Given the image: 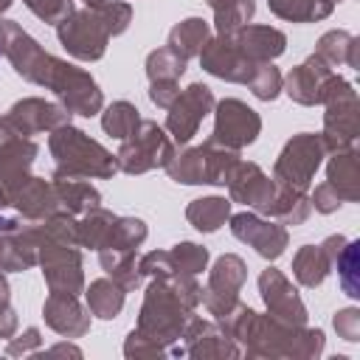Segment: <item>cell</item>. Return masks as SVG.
Instances as JSON below:
<instances>
[{
	"instance_id": "39",
	"label": "cell",
	"mask_w": 360,
	"mask_h": 360,
	"mask_svg": "<svg viewBox=\"0 0 360 360\" xmlns=\"http://www.w3.org/2000/svg\"><path fill=\"white\" fill-rule=\"evenodd\" d=\"M186 59L180 53H174L172 48H155L149 56H146V79L149 82H163V79H172V82H180V76L186 73Z\"/></svg>"
},
{
	"instance_id": "2",
	"label": "cell",
	"mask_w": 360,
	"mask_h": 360,
	"mask_svg": "<svg viewBox=\"0 0 360 360\" xmlns=\"http://www.w3.org/2000/svg\"><path fill=\"white\" fill-rule=\"evenodd\" d=\"M200 292L202 287L197 284V276L174 273L166 278H152L143 290V304L138 309L135 329L149 340L160 343L169 357H183L180 338L188 318L200 307Z\"/></svg>"
},
{
	"instance_id": "47",
	"label": "cell",
	"mask_w": 360,
	"mask_h": 360,
	"mask_svg": "<svg viewBox=\"0 0 360 360\" xmlns=\"http://www.w3.org/2000/svg\"><path fill=\"white\" fill-rule=\"evenodd\" d=\"M20 321H17V309L11 307V287L6 273H0V338L8 340L17 332Z\"/></svg>"
},
{
	"instance_id": "31",
	"label": "cell",
	"mask_w": 360,
	"mask_h": 360,
	"mask_svg": "<svg viewBox=\"0 0 360 360\" xmlns=\"http://www.w3.org/2000/svg\"><path fill=\"white\" fill-rule=\"evenodd\" d=\"M332 273V262L323 253L321 245H301L292 256V276L301 287H321L326 281V276Z\"/></svg>"
},
{
	"instance_id": "22",
	"label": "cell",
	"mask_w": 360,
	"mask_h": 360,
	"mask_svg": "<svg viewBox=\"0 0 360 360\" xmlns=\"http://www.w3.org/2000/svg\"><path fill=\"white\" fill-rule=\"evenodd\" d=\"M335 76V70L318 56V53H312V56H307L301 65H295L287 76H284V82H281V90L295 101V104H301V107H315L318 101H321V90L326 87V82Z\"/></svg>"
},
{
	"instance_id": "1",
	"label": "cell",
	"mask_w": 360,
	"mask_h": 360,
	"mask_svg": "<svg viewBox=\"0 0 360 360\" xmlns=\"http://www.w3.org/2000/svg\"><path fill=\"white\" fill-rule=\"evenodd\" d=\"M217 326L239 343L242 354L253 360H315L321 357L326 346L323 329L312 326H292L284 321H276L267 312H256L248 304L236 301V307L219 318H214Z\"/></svg>"
},
{
	"instance_id": "17",
	"label": "cell",
	"mask_w": 360,
	"mask_h": 360,
	"mask_svg": "<svg viewBox=\"0 0 360 360\" xmlns=\"http://www.w3.org/2000/svg\"><path fill=\"white\" fill-rule=\"evenodd\" d=\"M259 295L264 301L267 315H273L276 321H284L292 326H304L309 321V312H307L298 290L278 267H264L259 273Z\"/></svg>"
},
{
	"instance_id": "53",
	"label": "cell",
	"mask_w": 360,
	"mask_h": 360,
	"mask_svg": "<svg viewBox=\"0 0 360 360\" xmlns=\"http://www.w3.org/2000/svg\"><path fill=\"white\" fill-rule=\"evenodd\" d=\"M0 273H6V242H3V233H0Z\"/></svg>"
},
{
	"instance_id": "16",
	"label": "cell",
	"mask_w": 360,
	"mask_h": 360,
	"mask_svg": "<svg viewBox=\"0 0 360 360\" xmlns=\"http://www.w3.org/2000/svg\"><path fill=\"white\" fill-rule=\"evenodd\" d=\"M228 228H231V233L239 239V242H245V245H250L262 259H267V262H276L284 250H287V245H290V231H287V225H281V222H276V219H267V217H262V214H256V211H239V214H231L228 217Z\"/></svg>"
},
{
	"instance_id": "44",
	"label": "cell",
	"mask_w": 360,
	"mask_h": 360,
	"mask_svg": "<svg viewBox=\"0 0 360 360\" xmlns=\"http://www.w3.org/2000/svg\"><path fill=\"white\" fill-rule=\"evenodd\" d=\"M25 3V8L37 17V20H42V22H48V25H59L76 6H73V0H22Z\"/></svg>"
},
{
	"instance_id": "19",
	"label": "cell",
	"mask_w": 360,
	"mask_h": 360,
	"mask_svg": "<svg viewBox=\"0 0 360 360\" xmlns=\"http://www.w3.org/2000/svg\"><path fill=\"white\" fill-rule=\"evenodd\" d=\"M180 352H183V357H197V360H205V357L236 360L242 354L239 343L231 340L217 326V321H205L200 315L188 318V323L183 329V338H180Z\"/></svg>"
},
{
	"instance_id": "54",
	"label": "cell",
	"mask_w": 360,
	"mask_h": 360,
	"mask_svg": "<svg viewBox=\"0 0 360 360\" xmlns=\"http://www.w3.org/2000/svg\"><path fill=\"white\" fill-rule=\"evenodd\" d=\"M11 3H14V0H0V17H3V14L11 8Z\"/></svg>"
},
{
	"instance_id": "6",
	"label": "cell",
	"mask_w": 360,
	"mask_h": 360,
	"mask_svg": "<svg viewBox=\"0 0 360 360\" xmlns=\"http://www.w3.org/2000/svg\"><path fill=\"white\" fill-rule=\"evenodd\" d=\"M37 233V264L42 267V278L48 292H84V264H82V248L48 236L39 222H34Z\"/></svg>"
},
{
	"instance_id": "11",
	"label": "cell",
	"mask_w": 360,
	"mask_h": 360,
	"mask_svg": "<svg viewBox=\"0 0 360 360\" xmlns=\"http://www.w3.org/2000/svg\"><path fill=\"white\" fill-rule=\"evenodd\" d=\"M39 155V143L28 135H20L0 118V194L8 208L14 194L31 180V166Z\"/></svg>"
},
{
	"instance_id": "24",
	"label": "cell",
	"mask_w": 360,
	"mask_h": 360,
	"mask_svg": "<svg viewBox=\"0 0 360 360\" xmlns=\"http://www.w3.org/2000/svg\"><path fill=\"white\" fill-rule=\"evenodd\" d=\"M233 45L250 62H273L287 51V34L273 25H242L231 34Z\"/></svg>"
},
{
	"instance_id": "42",
	"label": "cell",
	"mask_w": 360,
	"mask_h": 360,
	"mask_svg": "<svg viewBox=\"0 0 360 360\" xmlns=\"http://www.w3.org/2000/svg\"><path fill=\"white\" fill-rule=\"evenodd\" d=\"M281 82H284V76L273 62H259L248 79V90L259 101H276L281 93Z\"/></svg>"
},
{
	"instance_id": "33",
	"label": "cell",
	"mask_w": 360,
	"mask_h": 360,
	"mask_svg": "<svg viewBox=\"0 0 360 360\" xmlns=\"http://www.w3.org/2000/svg\"><path fill=\"white\" fill-rule=\"evenodd\" d=\"M98 262H101V270L115 281L121 284L127 292L138 290L143 276L138 270V259H135V250H121V248H104L98 250Z\"/></svg>"
},
{
	"instance_id": "26",
	"label": "cell",
	"mask_w": 360,
	"mask_h": 360,
	"mask_svg": "<svg viewBox=\"0 0 360 360\" xmlns=\"http://www.w3.org/2000/svg\"><path fill=\"white\" fill-rule=\"evenodd\" d=\"M326 183L343 197V202H357L360 200V155L357 146L332 152L326 163Z\"/></svg>"
},
{
	"instance_id": "41",
	"label": "cell",
	"mask_w": 360,
	"mask_h": 360,
	"mask_svg": "<svg viewBox=\"0 0 360 360\" xmlns=\"http://www.w3.org/2000/svg\"><path fill=\"white\" fill-rule=\"evenodd\" d=\"M90 8L101 20V25L110 34V39L121 37L132 22V6L124 3V0H98V3H90Z\"/></svg>"
},
{
	"instance_id": "20",
	"label": "cell",
	"mask_w": 360,
	"mask_h": 360,
	"mask_svg": "<svg viewBox=\"0 0 360 360\" xmlns=\"http://www.w3.org/2000/svg\"><path fill=\"white\" fill-rule=\"evenodd\" d=\"M197 59H200V65H202L205 73H211V76H217L222 82H231V84H248L253 68L259 65V62L245 59L242 51L233 45V39L231 37H222V34L211 37L202 45V51H200Z\"/></svg>"
},
{
	"instance_id": "38",
	"label": "cell",
	"mask_w": 360,
	"mask_h": 360,
	"mask_svg": "<svg viewBox=\"0 0 360 360\" xmlns=\"http://www.w3.org/2000/svg\"><path fill=\"white\" fill-rule=\"evenodd\" d=\"M332 270H338L340 290L349 298H360V239H346L332 262Z\"/></svg>"
},
{
	"instance_id": "46",
	"label": "cell",
	"mask_w": 360,
	"mask_h": 360,
	"mask_svg": "<svg viewBox=\"0 0 360 360\" xmlns=\"http://www.w3.org/2000/svg\"><path fill=\"white\" fill-rule=\"evenodd\" d=\"M124 357H169V352L160 346V343H155V340H149L146 335H141L138 329H132L127 338H124Z\"/></svg>"
},
{
	"instance_id": "28",
	"label": "cell",
	"mask_w": 360,
	"mask_h": 360,
	"mask_svg": "<svg viewBox=\"0 0 360 360\" xmlns=\"http://www.w3.org/2000/svg\"><path fill=\"white\" fill-rule=\"evenodd\" d=\"M84 301H87L90 315H96L101 321H112L124 309L127 290L121 284H115L110 276L107 278H96V281H90V287H84Z\"/></svg>"
},
{
	"instance_id": "10",
	"label": "cell",
	"mask_w": 360,
	"mask_h": 360,
	"mask_svg": "<svg viewBox=\"0 0 360 360\" xmlns=\"http://www.w3.org/2000/svg\"><path fill=\"white\" fill-rule=\"evenodd\" d=\"M48 90L59 98V104L70 115H98L104 110V93L98 82L90 76V70L76 68L68 59H59L53 68V76L48 82Z\"/></svg>"
},
{
	"instance_id": "7",
	"label": "cell",
	"mask_w": 360,
	"mask_h": 360,
	"mask_svg": "<svg viewBox=\"0 0 360 360\" xmlns=\"http://www.w3.org/2000/svg\"><path fill=\"white\" fill-rule=\"evenodd\" d=\"M0 53L11 62L17 76L48 90V82L53 76L59 56L48 53L20 22L6 20V17H0Z\"/></svg>"
},
{
	"instance_id": "13",
	"label": "cell",
	"mask_w": 360,
	"mask_h": 360,
	"mask_svg": "<svg viewBox=\"0 0 360 360\" xmlns=\"http://www.w3.org/2000/svg\"><path fill=\"white\" fill-rule=\"evenodd\" d=\"M56 39L68 51V56H73L79 62H98L107 53L110 34L104 31V25L93 14V8L84 6V8H73L56 25Z\"/></svg>"
},
{
	"instance_id": "30",
	"label": "cell",
	"mask_w": 360,
	"mask_h": 360,
	"mask_svg": "<svg viewBox=\"0 0 360 360\" xmlns=\"http://www.w3.org/2000/svg\"><path fill=\"white\" fill-rule=\"evenodd\" d=\"M231 217V200L211 194V197H197L186 205V219L191 228H197L200 233H214L219 231Z\"/></svg>"
},
{
	"instance_id": "52",
	"label": "cell",
	"mask_w": 360,
	"mask_h": 360,
	"mask_svg": "<svg viewBox=\"0 0 360 360\" xmlns=\"http://www.w3.org/2000/svg\"><path fill=\"white\" fill-rule=\"evenodd\" d=\"M34 357L37 360H45V357H82V349L79 346H73V343H56V346H51V349H45V352H34Z\"/></svg>"
},
{
	"instance_id": "48",
	"label": "cell",
	"mask_w": 360,
	"mask_h": 360,
	"mask_svg": "<svg viewBox=\"0 0 360 360\" xmlns=\"http://www.w3.org/2000/svg\"><path fill=\"white\" fill-rule=\"evenodd\" d=\"M332 326L338 332V338H343L346 343H357L360 340V309L357 307H343L332 315Z\"/></svg>"
},
{
	"instance_id": "34",
	"label": "cell",
	"mask_w": 360,
	"mask_h": 360,
	"mask_svg": "<svg viewBox=\"0 0 360 360\" xmlns=\"http://www.w3.org/2000/svg\"><path fill=\"white\" fill-rule=\"evenodd\" d=\"M115 217L118 214H112L110 208H104V205H96V208H90L87 214H82L79 217V245L82 248H90V250H101V248H107V242H110V233H112V225H115Z\"/></svg>"
},
{
	"instance_id": "18",
	"label": "cell",
	"mask_w": 360,
	"mask_h": 360,
	"mask_svg": "<svg viewBox=\"0 0 360 360\" xmlns=\"http://www.w3.org/2000/svg\"><path fill=\"white\" fill-rule=\"evenodd\" d=\"M11 129H17L20 135H42V132H51L62 124H73V115L56 104V101H45L39 96H28V98H20L8 107L6 115H0Z\"/></svg>"
},
{
	"instance_id": "35",
	"label": "cell",
	"mask_w": 360,
	"mask_h": 360,
	"mask_svg": "<svg viewBox=\"0 0 360 360\" xmlns=\"http://www.w3.org/2000/svg\"><path fill=\"white\" fill-rule=\"evenodd\" d=\"M267 8L284 22H321L335 11L332 0H267Z\"/></svg>"
},
{
	"instance_id": "56",
	"label": "cell",
	"mask_w": 360,
	"mask_h": 360,
	"mask_svg": "<svg viewBox=\"0 0 360 360\" xmlns=\"http://www.w3.org/2000/svg\"><path fill=\"white\" fill-rule=\"evenodd\" d=\"M332 3H343V0H332Z\"/></svg>"
},
{
	"instance_id": "29",
	"label": "cell",
	"mask_w": 360,
	"mask_h": 360,
	"mask_svg": "<svg viewBox=\"0 0 360 360\" xmlns=\"http://www.w3.org/2000/svg\"><path fill=\"white\" fill-rule=\"evenodd\" d=\"M211 25L202 20V17H186L180 20L172 31H169V39H166V48H172L174 53H180L186 62L200 56L202 45L211 39Z\"/></svg>"
},
{
	"instance_id": "15",
	"label": "cell",
	"mask_w": 360,
	"mask_h": 360,
	"mask_svg": "<svg viewBox=\"0 0 360 360\" xmlns=\"http://www.w3.org/2000/svg\"><path fill=\"white\" fill-rule=\"evenodd\" d=\"M214 104H217L214 90H211L208 84H202V82H194V84L183 87L180 96H177V98L172 101V107L166 110L169 115H166V127H163V129L172 135V141H174L177 146H186V143L197 135L202 118H205L208 112H214Z\"/></svg>"
},
{
	"instance_id": "55",
	"label": "cell",
	"mask_w": 360,
	"mask_h": 360,
	"mask_svg": "<svg viewBox=\"0 0 360 360\" xmlns=\"http://www.w3.org/2000/svg\"><path fill=\"white\" fill-rule=\"evenodd\" d=\"M84 3H87V6H90V3H98V0H84Z\"/></svg>"
},
{
	"instance_id": "27",
	"label": "cell",
	"mask_w": 360,
	"mask_h": 360,
	"mask_svg": "<svg viewBox=\"0 0 360 360\" xmlns=\"http://www.w3.org/2000/svg\"><path fill=\"white\" fill-rule=\"evenodd\" d=\"M315 53L329 68H338V65H349L354 70L360 68V39L343 28H332V31L321 34L315 42Z\"/></svg>"
},
{
	"instance_id": "32",
	"label": "cell",
	"mask_w": 360,
	"mask_h": 360,
	"mask_svg": "<svg viewBox=\"0 0 360 360\" xmlns=\"http://www.w3.org/2000/svg\"><path fill=\"white\" fill-rule=\"evenodd\" d=\"M51 183H53L59 208L68 211V214H73V217H82L90 208L101 205L98 188L93 183H87V180H51Z\"/></svg>"
},
{
	"instance_id": "43",
	"label": "cell",
	"mask_w": 360,
	"mask_h": 360,
	"mask_svg": "<svg viewBox=\"0 0 360 360\" xmlns=\"http://www.w3.org/2000/svg\"><path fill=\"white\" fill-rule=\"evenodd\" d=\"M169 256L174 262V270L177 273H186V276L202 273L208 267V259H211L208 248L205 245H197V242H177V245H172Z\"/></svg>"
},
{
	"instance_id": "12",
	"label": "cell",
	"mask_w": 360,
	"mask_h": 360,
	"mask_svg": "<svg viewBox=\"0 0 360 360\" xmlns=\"http://www.w3.org/2000/svg\"><path fill=\"white\" fill-rule=\"evenodd\" d=\"M262 132V115L248 107L242 98H222L214 104V129L208 135V143L242 152L250 146Z\"/></svg>"
},
{
	"instance_id": "37",
	"label": "cell",
	"mask_w": 360,
	"mask_h": 360,
	"mask_svg": "<svg viewBox=\"0 0 360 360\" xmlns=\"http://www.w3.org/2000/svg\"><path fill=\"white\" fill-rule=\"evenodd\" d=\"M141 121L143 118H141V112L132 101H112L101 110V129L110 138H118V141L129 138L141 127Z\"/></svg>"
},
{
	"instance_id": "51",
	"label": "cell",
	"mask_w": 360,
	"mask_h": 360,
	"mask_svg": "<svg viewBox=\"0 0 360 360\" xmlns=\"http://www.w3.org/2000/svg\"><path fill=\"white\" fill-rule=\"evenodd\" d=\"M177 96H180V84H177V82H172V79L149 82V101H152L158 110H169Z\"/></svg>"
},
{
	"instance_id": "8",
	"label": "cell",
	"mask_w": 360,
	"mask_h": 360,
	"mask_svg": "<svg viewBox=\"0 0 360 360\" xmlns=\"http://www.w3.org/2000/svg\"><path fill=\"white\" fill-rule=\"evenodd\" d=\"M174 149L177 143L172 141V135L158 121L143 118L141 127L121 141L115 152V163H118V172L124 174H146L152 169H163L172 160Z\"/></svg>"
},
{
	"instance_id": "50",
	"label": "cell",
	"mask_w": 360,
	"mask_h": 360,
	"mask_svg": "<svg viewBox=\"0 0 360 360\" xmlns=\"http://www.w3.org/2000/svg\"><path fill=\"white\" fill-rule=\"evenodd\" d=\"M309 205H312L318 214H335V211L343 205V197L323 180V183H318L315 188H309Z\"/></svg>"
},
{
	"instance_id": "21",
	"label": "cell",
	"mask_w": 360,
	"mask_h": 360,
	"mask_svg": "<svg viewBox=\"0 0 360 360\" xmlns=\"http://www.w3.org/2000/svg\"><path fill=\"white\" fill-rule=\"evenodd\" d=\"M225 188H228V200L231 202H242L245 208H250L256 214H264V208H267V202H270V197L276 191V180L267 177L259 163L239 158L236 166L228 174Z\"/></svg>"
},
{
	"instance_id": "3",
	"label": "cell",
	"mask_w": 360,
	"mask_h": 360,
	"mask_svg": "<svg viewBox=\"0 0 360 360\" xmlns=\"http://www.w3.org/2000/svg\"><path fill=\"white\" fill-rule=\"evenodd\" d=\"M48 152L53 158L51 180H107L118 172L115 155L73 124L48 132Z\"/></svg>"
},
{
	"instance_id": "5",
	"label": "cell",
	"mask_w": 360,
	"mask_h": 360,
	"mask_svg": "<svg viewBox=\"0 0 360 360\" xmlns=\"http://www.w3.org/2000/svg\"><path fill=\"white\" fill-rule=\"evenodd\" d=\"M236 160H239V152L222 149L205 141L200 146L174 149L172 160L163 169L174 183H183V186H225Z\"/></svg>"
},
{
	"instance_id": "45",
	"label": "cell",
	"mask_w": 360,
	"mask_h": 360,
	"mask_svg": "<svg viewBox=\"0 0 360 360\" xmlns=\"http://www.w3.org/2000/svg\"><path fill=\"white\" fill-rule=\"evenodd\" d=\"M138 270L143 278H166V276H174V262L169 256V250H149L138 259Z\"/></svg>"
},
{
	"instance_id": "36",
	"label": "cell",
	"mask_w": 360,
	"mask_h": 360,
	"mask_svg": "<svg viewBox=\"0 0 360 360\" xmlns=\"http://www.w3.org/2000/svg\"><path fill=\"white\" fill-rule=\"evenodd\" d=\"M214 11V28L222 37H231L236 28L248 25L256 14V0H205Z\"/></svg>"
},
{
	"instance_id": "14",
	"label": "cell",
	"mask_w": 360,
	"mask_h": 360,
	"mask_svg": "<svg viewBox=\"0 0 360 360\" xmlns=\"http://www.w3.org/2000/svg\"><path fill=\"white\" fill-rule=\"evenodd\" d=\"M248 281V264L236 253H222L214 267L208 270V281L200 292V304L208 309V315L219 318L231 312L239 301V292Z\"/></svg>"
},
{
	"instance_id": "9",
	"label": "cell",
	"mask_w": 360,
	"mask_h": 360,
	"mask_svg": "<svg viewBox=\"0 0 360 360\" xmlns=\"http://www.w3.org/2000/svg\"><path fill=\"white\" fill-rule=\"evenodd\" d=\"M323 158H326V146L321 141V132H298L281 146L270 177L287 188L309 191Z\"/></svg>"
},
{
	"instance_id": "23",
	"label": "cell",
	"mask_w": 360,
	"mask_h": 360,
	"mask_svg": "<svg viewBox=\"0 0 360 360\" xmlns=\"http://www.w3.org/2000/svg\"><path fill=\"white\" fill-rule=\"evenodd\" d=\"M45 326L62 338H84L90 332V309L79 304V295L70 292H48L42 304Z\"/></svg>"
},
{
	"instance_id": "4",
	"label": "cell",
	"mask_w": 360,
	"mask_h": 360,
	"mask_svg": "<svg viewBox=\"0 0 360 360\" xmlns=\"http://www.w3.org/2000/svg\"><path fill=\"white\" fill-rule=\"evenodd\" d=\"M318 104H323V110H326L323 112V129H321V141L326 146V155L352 149L357 143V135H360V101H357L354 84L335 73L326 82V87L321 90Z\"/></svg>"
},
{
	"instance_id": "40",
	"label": "cell",
	"mask_w": 360,
	"mask_h": 360,
	"mask_svg": "<svg viewBox=\"0 0 360 360\" xmlns=\"http://www.w3.org/2000/svg\"><path fill=\"white\" fill-rule=\"evenodd\" d=\"M149 236V228L141 217H115L112 233L107 248H121V250H138ZM104 250V248H101Z\"/></svg>"
},
{
	"instance_id": "49",
	"label": "cell",
	"mask_w": 360,
	"mask_h": 360,
	"mask_svg": "<svg viewBox=\"0 0 360 360\" xmlns=\"http://www.w3.org/2000/svg\"><path fill=\"white\" fill-rule=\"evenodd\" d=\"M39 346H42V332H39L37 326H28V329H22L20 335L14 332V335L6 340V354H8V357H22V354H34Z\"/></svg>"
},
{
	"instance_id": "25",
	"label": "cell",
	"mask_w": 360,
	"mask_h": 360,
	"mask_svg": "<svg viewBox=\"0 0 360 360\" xmlns=\"http://www.w3.org/2000/svg\"><path fill=\"white\" fill-rule=\"evenodd\" d=\"M11 208H14L22 219H28V222H42V219H48L51 214L62 211L59 202H56L53 183L45 180V177H34V174H31V180L14 194Z\"/></svg>"
}]
</instances>
